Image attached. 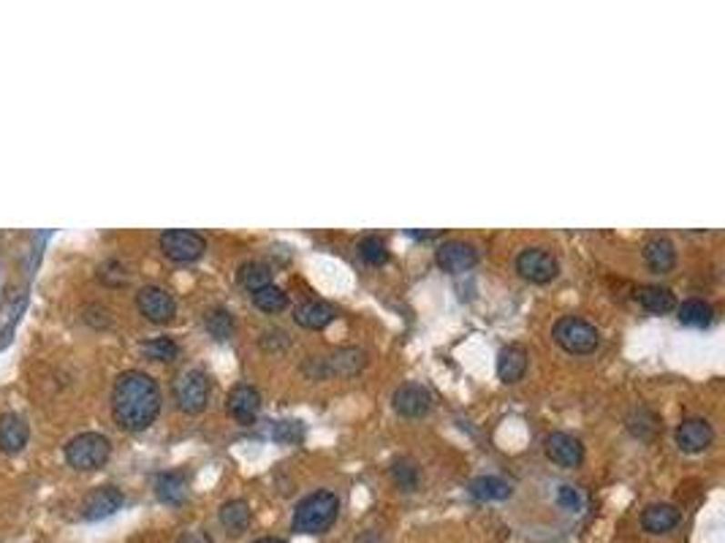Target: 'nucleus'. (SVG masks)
I'll return each instance as SVG.
<instances>
[{"label": "nucleus", "mask_w": 725, "mask_h": 543, "mask_svg": "<svg viewBox=\"0 0 725 543\" xmlns=\"http://www.w3.org/2000/svg\"><path fill=\"white\" fill-rule=\"evenodd\" d=\"M641 525H644V530L652 533V536L669 533V530H674V528L680 525V511H677L674 506H669V503H652V506L644 508V514H641Z\"/></svg>", "instance_id": "obj_18"}, {"label": "nucleus", "mask_w": 725, "mask_h": 543, "mask_svg": "<svg viewBox=\"0 0 725 543\" xmlns=\"http://www.w3.org/2000/svg\"><path fill=\"white\" fill-rule=\"evenodd\" d=\"M180 543H212V538L206 536V533H198V530H193V533H185L180 538Z\"/></svg>", "instance_id": "obj_34"}, {"label": "nucleus", "mask_w": 725, "mask_h": 543, "mask_svg": "<svg viewBox=\"0 0 725 543\" xmlns=\"http://www.w3.org/2000/svg\"><path fill=\"white\" fill-rule=\"evenodd\" d=\"M429 407H432V397L418 383H405L394 391V410L405 418H418L429 413Z\"/></svg>", "instance_id": "obj_12"}, {"label": "nucleus", "mask_w": 725, "mask_h": 543, "mask_svg": "<svg viewBox=\"0 0 725 543\" xmlns=\"http://www.w3.org/2000/svg\"><path fill=\"white\" fill-rule=\"evenodd\" d=\"M294 321H297L299 327H305V329H313V332H318V329H327V327L335 321V307H332V305H327V302H318V299H313V302H305V305H299V307H297V313H294Z\"/></svg>", "instance_id": "obj_19"}, {"label": "nucleus", "mask_w": 725, "mask_h": 543, "mask_svg": "<svg viewBox=\"0 0 725 543\" xmlns=\"http://www.w3.org/2000/svg\"><path fill=\"white\" fill-rule=\"evenodd\" d=\"M644 261L652 272L666 275L677 266V247L666 236H655L644 245Z\"/></svg>", "instance_id": "obj_17"}, {"label": "nucleus", "mask_w": 725, "mask_h": 543, "mask_svg": "<svg viewBox=\"0 0 725 543\" xmlns=\"http://www.w3.org/2000/svg\"><path fill=\"white\" fill-rule=\"evenodd\" d=\"M337 514H340V500L335 492L307 495L294 511V530L305 536H321L335 525Z\"/></svg>", "instance_id": "obj_2"}, {"label": "nucleus", "mask_w": 725, "mask_h": 543, "mask_svg": "<svg viewBox=\"0 0 725 543\" xmlns=\"http://www.w3.org/2000/svg\"><path fill=\"white\" fill-rule=\"evenodd\" d=\"M253 305H256L261 313H267V316H275V313L286 310V305H288V297H286V291H283V288H277V286H264V288L253 291Z\"/></svg>", "instance_id": "obj_27"}, {"label": "nucleus", "mask_w": 725, "mask_h": 543, "mask_svg": "<svg viewBox=\"0 0 725 543\" xmlns=\"http://www.w3.org/2000/svg\"><path fill=\"white\" fill-rule=\"evenodd\" d=\"M359 253L369 266H380L388 261V245L380 236H364L359 242Z\"/></svg>", "instance_id": "obj_30"}, {"label": "nucleus", "mask_w": 725, "mask_h": 543, "mask_svg": "<svg viewBox=\"0 0 725 543\" xmlns=\"http://www.w3.org/2000/svg\"><path fill=\"white\" fill-rule=\"evenodd\" d=\"M161 250L166 258L177 261V264H193L204 256L206 242L201 234L187 231V228H169L161 234Z\"/></svg>", "instance_id": "obj_6"}, {"label": "nucleus", "mask_w": 725, "mask_h": 543, "mask_svg": "<svg viewBox=\"0 0 725 543\" xmlns=\"http://www.w3.org/2000/svg\"><path fill=\"white\" fill-rule=\"evenodd\" d=\"M226 405H228V413L234 416V421L247 427V424L256 421V416H258V410H261V394H258L253 386L242 383V386H234V388H231Z\"/></svg>", "instance_id": "obj_13"}, {"label": "nucleus", "mask_w": 725, "mask_h": 543, "mask_svg": "<svg viewBox=\"0 0 725 543\" xmlns=\"http://www.w3.org/2000/svg\"><path fill=\"white\" fill-rule=\"evenodd\" d=\"M391 478H394V484H397L402 492H413V489L418 487V468H416L413 462H408V459H399V462H394V468H391Z\"/></svg>", "instance_id": "obj_31"}, {"label": "nucleus", "mask_w": 725, "mask_h": 543, "mask_svg": "<svg viewBox=\"0 0 725 543\" xmlns=\"http://www.w3.org/2000/svg\"><path fill=\"white\" fill-rule=\"evenodd\" d=\"M636 299L647 313H655V316H666L677 307L674 294L669 288H660V286H641L636 291Z\"/></svg>", "instance_id": "obj_22"}, {"label": "nucleus", "mask_w": 725, "mask_h": 543, "mask_svg": "<svg viewBox=\"0 0 725 543\" xmlns=\"http://www.w3.org/2000/svg\"><path fill=\"white\" fill-rule=\"evenodd\" d=\"M123 506V492L117 487H98L96 492H90L82 503V517L87 522H98L112 517L115 511H120Z\"/></svg>", "instance_id": "obj_11"}, {"label": "nucleus", "mask_w": 725, "mask_h": 543, "mask_svg": "<svg viewBox=\"0 0 725 543\" xmlns=\"http://www.w3.org/2000/svg\"><path fill=\"white\" fill-rule=\"evenodd\" d=\"M204 327H206V332H209L215 340H228V337L234 335V316H231L228 310L217 307V310H212V313L206 316Z\"/></svg>", "instance_id": "obj_29"}, {"label": "nucleus", "mask_w": 725, "mask_h": 543, "mask_svg": "<svg viewBox=\"0 0 725 543\" xmlns=\"http://www.w3.org/2000/svg\"><path fill=\"white\" fill-rule=\"evenodd\" d=\"M136 307L139 313L153 321V324H169L175 316H177V302L175 297L161 288V286H145L139 294H136Z\"/></svg>", "instance_id": "obj_7"}, {"label": "nucleus", "mask_w": 725, "mask_h": 543, "mask_svg": "<svg viewBox=\"0 0 725 543\" xmlns=\"http://www.w3.org/2000/svg\"><path fill=\"white\" fill-rule=\"evenodd\" d=\"M364 364H367V354L364 351H359V348H340L332 357L321 359L318 375H340V377H348V375H357Z\"/></svg>", "instance_id": "obj_16"}, {"label": "nucleus", "mask_w": 725, "mask_h": 543, "mask_svg": "<svg viewBox=\"0 0 725 543\" xmlns=\"http://www.w3.org/2000/svg\"><path fill=\"white\" fill-rule=\"evenodd\" d=\"M237 280L247 291H258L264 286H272V266L264 261H245L237 272Z\"/></svg>", "instance_id": "obj_24"}, {"label": "nucleus", "mask_w": 725, "mask_h": 543, "mask_svg": "<svg viewBox=\"0 0 725 543\" xmlns=\"http://www.w3.org/2000/svg\"><path fill=\"white\" fill-rule=\"evenodd\" d=\"M557 503H559L565 511H579V508H581V495H579L576 487L562 484V487L557 489Z\"/></svg>", "instance_id": "obj_33"}, {"label": "nucleus", "mask_w": 725, "mask_h": 543, "mask_svg": "<svg viewBox=\"0 0 725 543\" xmlns=\"http://www.w3.org/2000/svg\"><path fill=\"white\" fill-rule=\"evenodd\" d=\"M253 514H250V506L245 500H228L220 506V525L231 533V536H239L242 530H247Z\"/></svg>", "instance_id": "obj_23"}, {"label": "nucleus", "mask_w": 725, "mask_h": 543, "mask_svg": "<svg viewBox=\"0 0 725 543\" xmlns=\"http://www.w3.org/2000/svg\"><path fill=\"white\" fill-rule=\"evenodd\" d=\"M715 432H712V424L707 418H685L680 427H677V446L688 454H699L704 448H710Z\"/></svg>", "instance_id": "obj_14"}, {"label": "nucleus", "mask_w": 725, "mask_h": 543, "mask_svg": "<svg viewBox=\"0 0 725 543\" xmlns=\"http://www.w3.org/2000/svg\"><path fill=\"white\" fill-rule=\"evenodd\" d=\"M142 351L153 362H175L177 354H180V348H177V343L172 337H153V340L142 343Z\"/></svg>", "instance_id": "obj_28"}, {"label": "nucleus", "mask_w": 725, "mask_h": 543, "mask_svg": "<svg viewBox=\"0 0 725 543\" xmlns=\"http://www.w3.org/2000/svg\"><path fill=\"white\" fill-rule=\"evenodd\" d=\"M511 484L503 481L500 476H478L470 481V495L481 503H495V500H509L511 498Z\"/></svg>", "instance_id": "obj_21"}, {"label": "nucleus", "mask_w": 725, "mask_h": 543, "mask_svg": "<svg viewBox=\"0 0 725 543\" xmlns=\"http://www.w3.org/2000/svg\"><path fill=\"white\" fill-rule=\"evenodd\" d=\"M554 343L573 354V357H587L592 354L598 346H600V337H598V329L592 324H587L584 318H573V316H565L554 324Z\"/></svg>", "instance_id": "obj_4"}, {"label": "nucleus", "mask_w": 725, "mask_h": 543, "mask_svg": "<svg viewBox=\"0 0 725 543\" xmlns=\"http://www.w3.org/2000/svg\"><path fill=\"white\" fill-rule=\"evenodd\" d=\"M253 543H286V541H280V538H258V541Z\"/></svg>", "instance_id": "obj_35"}, {"label": "nucleus", "mask_w": 725, "mask_h": 543, "mask_svg": "<svg viewBox=\"0 0 725 543\" xmlns=\"http://www.w3.org/2000/svg\"><path fill=\"white\" fill-rule=\"evenodd\" d=\"M712 318H715L712 307H710L707 302H701V299H688V302H682V307H680V321H682L685 327L704 329V327L712 324Z\"/></svg>", "instance_id": "obj_26"}, {"label": "nucleus", "mask_w": 725, "mask_h": 543, "mask_svg": "<svg viewBox=\"0 0 725 543\" xmlns=\"http://www.w3.org/2000/svg\"><path fill=\"white\" fill-rule=\"evenodd\" d=\"M476 264H478V250L470 242L451 239V242H443L440 250H438V266L443 272H448V275L470 272Z\"/></svg>", "instance_id": "obj_9"}, {"label": "nucleus", "mask_w": 725, "mask_h": 543, "mask_svg": "<svg viewBox=\"0 0 725 543\" xmlns=\"http://www.w3.org/2000/svg\"><path fill=\"white\" fill-rule=\"evenodd\" d=\"M528 372V351L522 346H506L498 357V375L506 383L522 380Z\"/></svg>", "instance_id": "obj_20"}, {"label": "nucleus", "mask_w": 725, "mask_h": 543, "mask_svg": "<svg viewBox=\"0 0 725 543\" xmlns=\"http://www.w3.org/2000/svg\"><path fill=\"white\" fill-rule=\"evenodd\" d=\"M112 413L115 421L128 432L147 429L161 413V388L142 369H126L117 375L112 388Z\"/></svg>", "instance_id": "obj_1"}, {"label": "nucleus", "mask_w": 725, "mask_h": 543, "mask_svg": "<svg viewBox=\"0 0 725 543\" xmlns=\"http://www.w3.org/2000/svg\"><path fill=\"white\" fill-rule=\"evenodd\" d=\"M30 429L27 421L16 413H5L0 416V451L5 454H19L27 446Z\"/></svg>", "instance_id": "obj_15"}, {"label": "nucleus", "mask_w": 725, "mask_h": 543, "mask_svg": "<svg viewBox=\"0 0 725 543\" xmlns=\"http://www.w3.org/2000/svg\"><path fill=\"white\" fill-rule=\"evenodd\" d=\"M109 454H112V443L98 432H82L71 437L65 446V462L79 473L104 468L109 462Z\"/></svg>", "instance_id": "obj_3"}, {"label": "nucleus", "mask_w": 725, "mask_h": 543, "mask_svg": "<svg viewBox=\"0 0 725 543\" xmlns=\"http://www.w3.org/2000/svg\"><path fill=\"white\" fill-rule=\"evenodd\" d=\"M546 457L559 465V468H579L584 459V446L579 437L568 435V432H551L544 440Z\"/></svg>", "instance_id": "obj_10"}, {"label": "nucleus", "mask_w": 725, "mask_h": 543, "mask_svg": "<svg viewBox=\"0 0 725 543\" xmlns=\"http://www.w3.org/2000/svg\"><path fill=\"white\" fill-rule=\"evenodd\" d=\"M212 383L201 369H187L175 380V402L182 413H201L209 402Z\"/></svg>", "instance_id": "obj_5"}, {"label": "nucleus", "mask_w": 725, "mask_h": 543, "mask_svg": "<svg viewBox=\"0 0 725 543\" xmlns=\"http://www.w3.org/2000/svg\"><path fill=\"white\" fill-rule=\"evenodd\" d=\"M156 495L164 503H169V506L182 503L187 498V481H185V476H180V473H161L156 478Z\"/></svg>", "instance_id": "obj_25"}, {"label": "nucleus", "mask_w": 725, "mask_h": 543, "mask_svg": "<svg viewBox=\"0 0 725 543\" xmlns=\"http://www.w3.org/2000/svg\"><path fill=\"white\" fill-rule=\"evenodd\" d=\"M269 435H272V440H277V443L297 446V443H302V437H305V427H302L299 421H275L272 429H269Z\"/></svg>", "instance_id": "obj_32"}, {"label": "nucleus", "mask_w": 725, "mask_h": 543, "mask_svg": "<svg viewBox=\"0 0 725 543\" xmlns=\"http://www.w3.org/2000/svg\"><path fill=\"white\" fill-rule=\"evenodd\" d=\"M517 272H519L525 280L544 286V283H551V280L557 277L559 264H557V258H554L549 250H544V247H528V250H522L519 258H517Z\"/></svg>", "instance_id": "obj_8"}]
</instances>
